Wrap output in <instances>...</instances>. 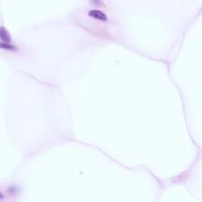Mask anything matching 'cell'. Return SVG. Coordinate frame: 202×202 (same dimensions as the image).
Here are the masks:
<instances>
[{"label":"cell","instance_id":"obj_3","mask_svg":"<svg viewBox=\"0 0 202 202\" xmlns=\"http://www.w3.org/2000/svg\"><path fill=\"white\" fill-rule=\"evenodd\" d=\"M0 48L5 49V51H17V48L15 45H11V42H0Z\"/></svg>","mask_w":202,"mask_h":202},{"label":"cell","instance_id":"obj_1","mask_svg":"<svg viewBox=\"0 0 202 202\" xmlns=\"http://www.w3.org/2000/svg\"><path fill=\"white\" fill-rule=\"evenodd\" d=\"M89 16L96 20H100V21H102V22H107L108 20V16L105 15L104 12L100 11V10H91V11L89 12Z\"/></svg>","mask_w":202,"mask_h":202},{"label":"cell","instance_id":"obj_2","mask_svg":"<svg viewBox=\"0 0 202 202\" xmlns=\"http://www.w3.org/2000/svg\"><path fill=\"white\" fill-rule=\"evenodd\" d=\"M0 39L4 42H11V37L4 27H0Z\"/></svg>","mask_w":202,"mask_h":202},{"label":"cell","instance_id":"obj_4","mask_svg":"<svg viewBox=\"0 0 202 202\" xmlns=\"http://www.w3.org/2000/svg\"><path fill=\"white\" fill-rule=\"evenodd\" d=\"M3 197H4V196H3V194H2L1 192H0V199H2Z\"/></svg>","mask_w":202,"mask_h":202}]
</instances>
